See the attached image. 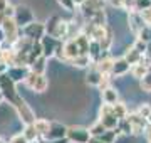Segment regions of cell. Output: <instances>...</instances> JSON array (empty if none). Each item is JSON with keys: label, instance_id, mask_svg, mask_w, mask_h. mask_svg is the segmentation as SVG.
Here are the masks:
<instances>
[{"label": "cell", "instance_id": "1", "mask_svg": "<svg viewBox=\"0 0 151 143\" xmlns=\"http://www.w3.org/2000/svg\"><path fill=\"white\" fill-rule=\"evenodd\" d=\"M45 34L52 35L54 39L64 42L67 39H70V22L60 19L59 15H52L47 19L45 22Z\"/></svg>", "mask_w": 151, "mask_h": 143}, {"label": "cell", "instance_id": "2", "mask_svg": "<svg viewBox=\"0 0 151 143\" xmlns=\"http://www.w3.org/2000/svg\"><path fill=\"white\" fill-rule=\"evenodd\" d=\"M9 105L15 110L17 118L22 121L24 126H25V125H32L34 121H35V113H34V110L29 106L27 101L20 96V93L17 94V96H14V98L9 101Z\"/></svg>", "mask_w": 151, "mask_h": 143}, {"label": "cell", "instance_id": "3", "mask_svg": "<svg viewBox=\"0 0 151 143\" xmlns=\"http://www.w3.org/2000/svg\"><path fill=\"white\" fill-rule=\"evenodd\" d=\"M20 35L29 39V40H32V42H40V39L45 35V22L34 20L29 25L20 29Z\"/></svg>", "mask_w": 151, "mask_h": 143}, {"label": "cell", "instance_id": "4", "mask_svg": "<svg viewBox=\"0 0 151 143\" xmlns=\"http://www.w3.org/2000/svg\"><path fill=\"white\" fill-rule=\"evenodd\" d=\"M0 29L5 35V44L4 46H14L20 37V29H19V25L15 24L14 19H5L0 25Z\"/></svg>", "mask_w": 151, "mask_h": 143}, {"label": "cell", "instance_id": "5", "mask_svg": "<svg viewBox=\"0 0 151 143\" xmlns=\"http://www.w3.org/2000/svg\"><path fill=\"white\" fill-rule=\"evenodd\" d=\"M89 140H91L89 128H84V126H67L65 142H69V143H89Z\"/></svg>", "mask_w": 151, "mask_h": 143}, {"label": "cell", "instance_id": "6", "mask_svg": "<svg viewBox=\"0 0 151 143\" xmlns=\"http://www.w3.org/2000/svg\"><path fill=\"white\" fill-rule=\"evenodd\" d=\"M24 84H25L29 89L35 91V93H45L47 88H49V79H47L45 74H34V72H30Z\"/></svg>", "mask_w": 151, "mask_h": 143}, {"label": "cell", "instance_id": "7", "mask_svg": "<svg viewBox=\"0 0 151 143\" xmlns=\"http://www.w3.org/2000/svg\"><path fill=\"white\" fill-rule=\"evenodd\" d=\"M14 20L19 25V29H22V27H25V25H29L30 22H34L35 19H34L32 10L27 5H22L20 4V5H17L14 9Z\"/></svg>", "mask_w": 151, "mask_h": 143}, {"label": "cell", "instance_id": "8", "mask_svg": "<svg viewBox=\"0 0 151 143\" xmlns=\"http://www.w3.org/2000/svg\"><path fill=\"white\" fill-rule=\"evenodd\" d=\"M65 133H67V126L59 123V121H50V128L49 133L42 138L44 142H62L65 140Z\"/></svg>", "mask_w": 151, "mask_h": 143}, {"label": "cell", "instance_id": "9", "mask_svg": "<svg viewBox=\"0 0 151 143\" xmlns=\"http://www.w3.org/2000/svg\"><path fill=\"white\" fill-rule=\"evenodd\" d=\"M60 46V40H57V39H54L52 35H44L42 39H40V47H42V56L45 57V59H50V57H54L55 56V51H57V47Z\"/></svg>", "mask_w": 151, "mask_h": 143}, {"label": "cell", "instance_id": "10", "mask_svg": "<svg viewBox=\"0 0 151 143\" xmlns=\"http://www.w3.org/2000/svg\"><path fill=\"white\" fill-rule=\"evenodd\" d=\"M29 74H30L29 66H12V67H9V69H7V76L10 77L15 84L25 83V79H27Z\"/></svg>", "mask_w": 151, "mask_h": 143}, {"label": "cell", "instance_id": "11", "mask_svg": "<svg viewBox=\"0 0 151 143\" xmlns=\"http://www.w3.org/2000/svg\"><path fill=\"white\" fill-rule=\"evenodd\" d=\"M128 121L131 123V128H133V135H141V133H146V128H148V121L145 118H141L138 113H129L128 115Z\"/></svg>", "mask_w": 151, "mask_h": 143}, {"label": "cell", "instance_id": "12", "mask_svg": "<svg viewBox=\"0 0 151 143\" xmlns=\"http://www.w3.org/2000/svg\"><path fill=\"white\" fill-rule=\"evenodd\" d=\"M128 22H129V29H131V32L134 34L136 37H138V35H139V32L146 27V22L143 20V15H141L139 12H136V10L129 12Z\"/></svg>", "mask_w": 151, "mask_h": 143}, {"label": "cell", "instance_id": "13", "mask_svg": "<svg viewBox=\"0 0 151 143\" xmlns=\"http://www.w3.org/2000/svg\"><path fill=\"white\" fill-rule=\"evenodd\" d=\"M113 62H114V59L113 57H109L108 54H103L99 59L94 62V66H96V69L103 76H111V71H113Z\"/></svg>", "mask_w": 151, "mask_h": 143}, {"label": "cell", "instance_id": "14", "mask_svg": "<svg viewBox=\"0 0 151 143\" xmlns=\"http://www.w3.org/2000/svg\"><path fill=\"white\" fill-rule=\"evenodd\" d=\"M129 71H131V66H129V62L124 59V57L114 59L111 76H114V77H121V76H124V74H128Z\"/></svg>", "mask_w": 151, "mask_h": 143}, {"label": "cell", "instance_id": "15", "mask_svg": "<svg viewBox=\"0 0 151 143\" xmlns=\"http://www.w3.org/2000/svg\"><path fill=\"white\" fill-rule=\"evenodd\" d=\"M62 51H64L65 62H69L70 59H74V57H77V56H81L79 47H77V44H76L74 39H67V40H64V44H62Z\"/></svg>", "mask_w": 151, "mask_h": 143}, {"label": "cell", "instance_id": "16", "mask_svg": "<svg viewBox=\"0 0 151 143\" xmlns=\"http://www.w3.org/2000/svg\"><path fill=\"white\" fill-rule=\"evenodd\" d=\"M103 74L96 69V66L92 64L91 67H89V72H87L86 76V83L89 84V86H96V88H99V84L103 83Z\"/></svg>", "mask_w": 151, "mask_h": 143}, {"label": "cell", "instance_id": "17", "mask_svg": "<svg viewBox=\"0 0 151 143\" xmlns=\"http://www.w3.org/2000/svg\"><path fill=\"white\" fill-rule=\"evenodd\" d=\"M101 96H103V103L104 105H116L119 101V94L118 91L113 88V86H109V88H106L104 91H101Z\"/></svg>", "mask_w": 151, "mask_h": 143}, {"label": "cell", "instance_id": "18", "mask_svg": "<svg viewBox=\"0 0 151 143\" xmlns=\"http://www.w3.org/2000/svg\"><path fill=\"white\" fill-rule=\"evenodd\" d=\"M148 69H150V66L145 62V59L141 57V61L138 62V64H134V66H131V74H133V77H136V79H143V77L146 76V72H148Z\"/></svg>", "mask_w": 151, "mask_h": 143}, {"label": "cell", "instance_id": "19", "mask_svg": "<svg viewBox=\"0 0 151 143\" xmlns=\"http://www.w3.org/2000/svg\"><path fill=\"white\" fill-rule=\"evenodd\" d=\"M34 128H35V131L39 133V136H40V140H42V138L49 133L50 121L45 120V118H35V121H34Z\"/></svg>", "mask_w": 151, "mask_h": 143}, {"label": "cell", "instance_id": "20", "mask_svg": "<svg viewBox=\"0 0 151 143\" xmlns=\"http://www.w3.org/2000/svg\"><path fill=\"white\" fill-rule=\"evenodd\" d=\"M67 64H70V66H74V67H79V69H84V67L92 66V61L87 54H81V56H77V57H74V59H70Z\"/></svg>", "mask_w": 151, "mask_h": 143}, {"label": "cell", "instance_id": "21", "mask_svg": "<svg viewBox=\"0 0 151 143\" xmlns=\"http://www.w3.org/2000/svg\"><path fill=\"white\" fill-rule=\"evenodd\" d=\"M76 40V44H77V47H79V52L81 54H87L89 52V44H91V39L87 37V35H84L82 32H79L76 37H72Z\"/></svg>", "mask_w": 151, "mask_h": 143}, {"label": "cell", "instance_id": "22", "mask_svg": "<svg viewBox=\"0 0 151 143\" xmlns=\"http://www.w3.org/2000/svg\"><path fill=\"white\" fill-rule=\"evenodd\" d=\"M29 69H30V72H34V74H45V69H47V59L45 57H39V59H35L29 66Z\"/></svg>", "mask_w": 151, "mask_h": 143}, {"label": "cell", "instance_id": "23", "mask_svg": "<svg viewBox=\"0 0 151 143\" xmlns=\"http://www.w3.org/2000/svg\"><path fill=\"white\" fill-rule=\"evenodd\" d=\"M22 135L27 138L29 143H39V142H40V136H39V133L35 131L34 123H32V125H25L24 130H22Z\"/></svg>", "mask_w": 151, "mask_h": 143}, {"label": "cell", "instance_id": "24", "mask_svg": "<svg viewBox=\"0 0 151 143\" xmlns=\"http://www.w3.org/2000/svg\"><path fill=\"white\" fill-rule=\"evenodd\" d=\"M87 56L91 57L92 64L96 62L101 56H103V51H101V46H99V42H96V40H91V44H89V52H87Z\"/></svg>", "mask_w": 151, "mask_h": 143}, {"label": "cell", "instance_id": "25", "mask_svg": "<svg viewBox=\"0 0 151 143\" xmlns=\"http://www.w3.org/2000/svg\"><path fill=\"white\" fill-rule=\"evenodd\" d=\"M113 115L116 116L118 120H124V118H128L129 111H128V108H126V105H124V103L118 101L116 105H113Z\"/></svg>", "mask_w": 151, "mask_h": 143}, {"label": "cell", "instance_id": "26", "mask_svg": "<svg viewBox=\"0 0 151 143\" xmlns=\"http://www.w3.org/2000/svg\"><path fill=\"white\" fill-rule=\"evenodd\" d=\"M141 57H143V54H139V52H138V51L133 47V46H131L129 49H128V52L124 54V59L129 62V66H134V64H138V62L141 61Z\"/></svg>", "mask_w": 151, "mask_h": 143}, {"label": "cell", "instance_id": "27", "mask_svg": "<svg viewBox=\"0 0 151 143\" xmlns=\"http://www.w3.org/2000/svg\"><path fill=\"white\" fill-rule=\"evenodd\" d=\"M87 22L92 24V25H106V12L104 10L96 12L94 15H91L87 19Z\"/></svg>", "mask_w": 151, "mask_h": 143}, {"label": "cell", "instance_id": "28", "mask_svg": "<svg viewBox=\"0 0 151 143\" xmlns=\"http://www.w3.org/2000/svg\"><path fill=\"white\" fill-rule=\"evenodd\" d=\"M106 131H108V130H106V128L103 126V123H101L99 120H97L96 123H94V125H92V126L89 128V133H91V138H99L101 135H103V133H106Z\"/></svg>", "mask_w": 151, "mask_h": 143}, {"label": "cell", "instance_id": "29", "mask_svg": "<svg viewBox=\"0 0 151 143\" xmlns=\"http://www.w3.org/2000/svg\"><path fill=\"white\" fill-rule=\"evenodd\" d=\"M116 131H118V133H123V135H131V133H133V128H131V123L128 121V118L119 120Z\"/></svg>", "mask_w": 151, "mask_h": 143}, {"label": "cell", "instance_id": "30", "mask_svg": "<svg viewBox=\"0 0 151 143\" xmlns=\"http://www.w3.org/2000/svg\"><path fill=\"white\" fill-rule=\"evenodd\" d=\"M118 135L119 133L116 131V130H108L106 133H103V135L99 136V140H101L103 143H114L116 138H118Z\"/></svg>", "mask_w": 151, "mask_h": 143}, {"label": "cell", "instance_id": "31", "mask_svg": "<svg viewBox=\"0 0 151 143\" xmlns=\"http://www.w3.org/2000/svg\"><path fill=\"white\" fill-rule=\"evenodd\" d=\"M139 86L145 93H151V66L148 69V72H146V76L139 81Z\"/></svg>", "mask_w": 151, "mask_h": 143}, {"label": "cell", "instance_id": "32", "mask_svg": "<svg viewBox=\"0 0 151 143\" xmlns=\"http://www.w3.org/2000/svg\"><path fill=\"white\" fill-rule=\"evenodd\" d=\"M151 9V0H134V10L136 12H145Z\"/></svg>", "mask_w": 151, "mask_h": 143}, {"label": "cell", "instance_id": "33", "mask_svg": "<svg viewBox=\"0 0 151 143\" xmlns=\"http://www.w3.org/2000/svg\"><path fill=\"white\" fill-rule=\"evenodd\" d=\"M136 113H138L141 118L148 120V116L151 115V105H148V103H143V105H139V108L136 110Z\"/></svg>", "mask_w": 151, "mask_h": 143}, {"label": "cell", "instance_id": "34", "mask_svg": "<svg viewBox=\"0 0 151 143\" xmlns=\"http://www.w3.org/2000/svg\"><path fill=\"white\" fill-rule=\"evenodd\" d=\"M133 47H134L139 54H143V56H145L146 51H148V44H146L145 40H141V39H136V42L133 44Z\"/></svg>", "mask_w": 151, "mask_h": 143}, {"label": "cell", "instance_id": "35", "mask_svg": "<svg viewBox=\"0 0 151 143\" xmlns=\"http://www.w3.org/2000/svg\"><path fill=\"white\" fill-rule=\"evenodd\" d=\"M57 4H59L62 9L69 12H74L76 10V5H74V0H57Z\"/></svg>", "mask_w": 151, "mask_h": 143}, {"label": "cell", "instance_id": "36", "mask_svg": "<svg viewBox=\"0 0 151 143\" xmlns=\"http://www.w3.org/2000/svg\"><path fill=\"white\" fill-rule=\"evenodd\" d=\"M9 143H29V142H27V138L24 136L22 133H15L14 136H10Z\"/></svg>", "mask_w": 151, "mask_h": 143}, {"label": "cell", "instance_id": "37", "mask_svg": "<svg viewBox=\"0 0 151 143\" xmlns=\"http://www.w3.org/2000/svg\"><path fill=\"white\" fill-rule=\"evenodd\" d=\"M9 7H10V2H9V0H0V14L5 15V10Z\"/></svg>", "mask_w": 151, "mask_h": 143}, {"label": "cell", "instance_id": "38", "mask_svg": "<svg viewBox=\"0 0 151 143\" xmlns=\"http://www.w3.org/2000/svg\"><path fill=\"white\" fill-rule=\"evenodd\" d=\"M109 4L113 7H118V9H123V0H109Z\"/></svg>", "mask_w": 151, "mask_h": 143}, {"label": "cell", "instance_id": "39", "mask_svg": "<svg viewBox=\"0 0 151 143\" xmlns=\"http://www.w3.org/2000/svg\"><path fill=\"white\" fill-rule=\"evenodd\" d=\"M86 2H89V0H74V5L76 7H82Z\"/></svg>", "mask_w": 151, "mask_h": 143}, {"label": "cell", "instance_id": "40", "mask_svg": "<svg viewBox=\"0 0 151 143\" xmlns=\"http://www.w3.org/2000/svg\"><path fill=\"white\" fill-rule=\"evenodd\" d=\"M5 44V35H4V32H2V29H0V46Z\"/></svg>", "mask_w": 151, "mask_h": 143}, {"label": "cell", "instance_id": "41", "mask_svg": "<svg viewBox=\"0 0 151 143\" xmlns=\"http://www.w3.org/2000/svg\"><path fill=\"white\" fill-rule=\"evenodd\" d=\"M146 135H148V140L151 142V125H148V128H146Z\"/></svg>", "mask_w": 151, "mask_h": 143}, {"label": "cell", "instance_id": "42", "mask_svg": "<svg viewBox=\"0 0 151 143\" xmlns=\"http://www.w3.org/2000/svg\"><path fill=\"white\" fill-rule=\"evenodd\" d=\"M89 143H103V142H101L99 138H91V140H89Z\"/></svg>", "mask_w": 151, "mask_h": 143}, {"label": "cell", "instance_id": "43", "mask_svg": "<svg viewBox=\"0 0 151 143\" xmlns=\"http://www.w3.org/2000/svg\"><path fill=\"white\" fill-rule=\"evenodd\" d=\"M0 143H9V142H7V140H5L4 136H0Z\"/></svg>", "mask_w": 151, "mask_h": 143}, {"label": "cell", "instance_id": "44", "mask_svg": "<svg viewBox=\"0 0 151 143\" xmlns=\"http://www.w3.org/2000/svg\"><path fill=\"white\" fill-rule=\"evenodd\" d=\"M146 121H148V125H151V115L148 116V120H146Z\"/></svg>", "mask_w": 151, "mask_h": 143}, {"label": "cell", "instance_id": "45", "mask_svg": "<svg viewBox=\"0 0 151 143\" xmlns=\"http://www.w3.org/2000/svg\"><path fill=\"white\" fill-rule=\"evenodd\" d=\"M2 101H4V96H2V94H0V105H2Z\"/></svg>", "mask_w": 151, "mask_h": 143}]
</instances>
